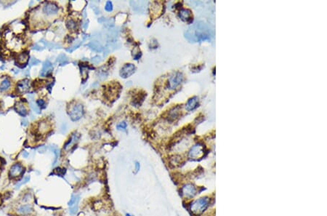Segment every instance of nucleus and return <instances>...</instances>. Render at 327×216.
<instances>
[{
    "mask_svg": "<svg viewBox=\"0 0 327 216\" xmlns=\"http://www.w3.org/2000/svg\"><path fill=\"white\" fill-rule=\"evenodd\" d=\"M210 199L207 197H202L195 200L190 205V211L194 215H199L204 212L209 206Z\"/></svg>",
    "mask_w": 327,
    "mask_h": 216,
    "instance_id": "1",
    "label": "nucleus"
},
{
    "mask_svg": "<svg viewBox=\"0 0 327 216\" xmlns=\"http://www.w3.org/2000/svg\"><path fill=\"white\" fill-rule=\"evenodd\" d=\"M198 29L195 30V34L194 37L198 41L205 40V39H210V37L212 36V31L210 29V28L206 27L205 25H197Z\"/></svg>",
    "mask_w": 327,
    "mask_h": 216,
    "instance_id": "2",
    "label": "nucleus"
},
{
    "mask_svg": "<svg viewBox=\"0 0 327 216\" xmlns=\"http://www.w3.org/2000/svg\"><path fill=\"white\" fill-rule=\"evenodd\" d=\"M205 146L202 144H197L192 147L188 153L189 158L192 160H198L202 158L205 153Z\"/></svg>",
    "mask_w": 327,
    "mask_h": 216,
    "instance_id": "3",
    "label": "nucleus"
},
{
    "mask_svg": "<svg viewBox=\"0 0 327 216\" xmlns=\"http://www.w3.org/2000/svg\"><path fill=\"white\" fill-rule=\"evenodd\" d=\"M83 115H84V107L80 103L74 105L69 112V116L71 120L74 122L80 120Z\"/></svg>",
    "mask_w": 327,
    "mask_h": 216,
    "instance_id": "4",
    "label": "nucleus"
},
{
    "mask_svg": "<svg viewBox=\"0 0 327 216\" xmlns=\"http://www.w3.org/2000/svg\"><path fill=\"white\" fill-rule=\"evenodd\" d=\"M183 80V75L182 73L177 72L170 76L168 80V89L174 90L179 85Z\"/></svg>",
    "mask_w": 327,
    "mask_h": 216,
    "instance_id": "5",
    "label": "nucleus"
},
{
    "mask_svg": "<svg viewBox=\"0 0 327 216\" xmlns=\"http://www.w3.org/2000/svg\"><path fill=\"white\" fill-rule=\"evenodd\" d=\"M181 193L185 198L191 199L196 194V188L193 184H185L181 189Z\"/></svg>",
    "mask_w": 327,
    "mask_h": 216,
    "instance_id": "6",
    "label": "nucleus"
},
{
    "mask_svg": "<svg viewBox=\"0 0 327 216\" xmlns=\"http://www.w3.org/2000/svg\"><path fill=\"white\" fill-rule=\"evenodd\" d=\"M25 168L23 166L19 163H16L10 167V172H9V175L11 178H17V177H21L24 173Z\"/></svg>",
    "mask_w": 327,
    "mask_h": 216,
    "instance_id": "7",
    "label": "nucleus"
},
{
    "mask_svg": "<svg viewBox=\"0 0 327 216\" xmlns=\"http://www.w3.org/2000/svg\"><path fill=\"white\" fill-rule=\"evenodd\" d=\"M79 201H80V197L77 194H74L70 199V201L68 202V207H69L70 213L71 215H74L77 213Z\"/></svg>",
    "mask_w": 327,
    "mask_h": 216,
    "instance_id": "8",
    "label": "nucleus"
},
{
    "mask_svg": "<svg viewBox=\"0 0 327 216\" xmlns=\"http://www.w3.org/2000/svg\"><path fill=\"white\" fill-rule=\"evenodd\" d=\"M135 66L132 63H127L124 65L120 71V76L123 78H127L135 73Z\"/></svg>",
    "mask_w": 327,
    "mask_h": 216,
    "instance_id": "9",
    "label": "nucleus"
},
{
    "mask_svg": "<svg viewBox=\"0 0 327 216\" xmlns=\"http://www.w3.org/2000/svg\"><path fill=\"white\" fill-rule=\"evenodd\" d=\"M58 10H59L58 7L55 4L50 2L44 5L42 10H43V13L47 15H52L57 14Z\"/></svg>",
    "mask_w": 327,
    "mask_h": 216,
    "instance_id": "10",
    "label": "nucleus"
},
{
    "mask_svg": "<svg viewBox=\"0 0 327 216\" xmlns=\"http://www.w3.org/2000/svg\"><path fill=\"white\" fill-rule=\"evenodd\" d=\"M30 81L29 79H23V80L20 81L17 84V88L20 93L23 94L28 92L30 88V84H29Z\"/></svg>",
    "mask_w": 327,
    "mask_h": 216,
    "instance_id": "11",
    "label": "nucleus"
},
{
    "mask_svg": "<svg viewBox=\"0 0 327 216\" xmlns=\"http://www.w3.org/2000/svg\"><path fill=\"white\" fill-rule=\"evenodd\" d=\"M198 105V97H193L189 99L187 102V104L185 106V108L187 111H192L197 108Z\"/></svg>",
    "mask_w": 327,
    "mask_h": 216,
    "instance_id": "12",
    "label": "nucleus"
},
{
    "mask_svg": "<svg viewBox=\"0 0 327 216\" xmlns=\"http://www.w3.org/2000/svg\"><path fill=\"white\" fill-rule=\"evenodd\" d=\"M79 138H80V135H79V134H78L77 132H74V133H73L72 136H71V138H69V140H68V142L65 144V146H64L65 149H66V150H67L68 148H69L70 147H71V146L76 144V143L78 141V140L79 139Z\"/></svg>",
    "mask_w": 327,
    "mask_h": 216,
    "instance_id": "13",
    "label": "nucleus"
},
{
    "mask_svg": "<svg viewBox=\"0 0 327 216\" xmlns=\"http://www.w3.org/2000/svg\"><path fill=\"white\" fill-rule=\"evenodd\" d=\"M52 69V65L50 63L49 60H47L43 64V68L40 72V76H44L47 74V73L50 72Z\"/></svg>",
    "mask_w": 327,
    "mask_h": 216,
    "instance_id": "14",
    "label": "nucleus"
},
{
    "mask_svg": "<svg viewBox=\"0 0 327 216\" xmlns=\"http://www.w3.org/2000/svg\"><path fill=\"white\" fill-rule=\"evenodd\" d=\"M180 17L182 21H189L190 20H191L192 18L191 12L187 9H183L180 12Z\"/></svg>",
    "mask_w": 327,
    "mask_h": 216,
    "instance_id": "15",
    "label": "nucleus"
},
{
    "mask_svg": "<svg viewBox=\"0 0 327 216\" xmlns=\"http://www.w3.org/2000/svg\"><path fill=\"white\" fill-rule=\"evenodd\" d=\"M33 210L32 206L30 205H25L23 206L20 207L18 208V212L22 215H27L31 213Z\"/></svg>",
    "mask_w": 327,
    "mask_h": 216,
    "instance_id": "16",
    "label": "nucleus"
},
{
    "mask_svg": "<svg viewBox=\"0 0 327 216\" xmlns=\"http://www.w3.org/2000/svg\"><path fill=\"white\" fill-rule=\"evenodd\" d=\"M16 111L17 112L22 116H26V114H27V109L26 108V107L24 106V105H23V104H21V103H18V104H17Z\"/></svg>",
    "mask_w": 327,
    "mask_h": 216,
    "instance_id": "17",
    "label": "nucleus"
},
{
    "mask_svg": "<svg viewBox=\"0 0 327 216\" xmlns=\"http://www.w3.org/2000/svg\"><path fill=\"white\" fill-rule=\"evenodd\" d=\"M10 84H11V82H10V79H7V78L5 79L0 84V91H5L8 90L9 87H10Z\"/></svg>",
    "mask_w": 327,
    "mask_h": 216,
    "instance_id": "18",
    "label": "nucleus"
},
{
    "mask_svg": "<svg viewBox=\"0 0 327 216\" xmlns=\"http://www.w3.org/2000/svg\"><path fill=\"white\" fill-rule=\"evenodd\" d=\"M28 59H29V54L27 53H23L20 54L19 56H18V62L21 64L26 63Z\"/></svg>",
    "mask_w": 327,
    "mask_h": 216,
    "instance_id": "19",
    "label": "nucleus"
},
{
    "mask_svg": "<svg viewBox=\"0 0 327 216\" xmlns=\"http://www.w3.org/2000/svg\"><path fill=\"white\" fill-rule=\"evenodd\" d=\"M66 26L70 30H74L76 28V23L74 20L68 19L66 22Z\"/></svg>",
    "mask_w": 327,
    "mask_h": 216,
    "instance_id": "20",
    "label": "nucleus"
},
{
    "mask_svg": "<svg viewBox=\"0 0 327 216\" xmlns=\"http://www.w3.org/2000/svg\"><path fill=\"white\" fill-rule=\"evenodd\" d=\"M47 128H48V124L46 122H42L39 123V129L42 132H46L47 130Z\"/></svg>",
    "mask_w": 327,
    "mask_h": 216,
    "instance_id": "21",
    "label": "nucleus"
},
{
    "mask_svg": "<svg viewBox=\"0 0 327 216\" xmlns=\"http://www.w3.org/2000/svg\"><path fill=\"white\" fill-rule=\"evenodd\" d=\"M177 108H174V110H172V111H170V113H169V118H171V119L174 120V119H175V118L177 117V116H178V114H179L178 111H177Z\"/></svg>",
    "mask_w": 327,
    "mask_h": 216,
    "instance_id": "22",
    "label": "nucleus"
},
{
    "mask_svg": "<svg viewBox=\"0 0 327 216\" xmlns=\"http://www.w3.org/2000/svg\"><path fill=\"white\" fill-rule=\"evenodd\" d=\"M29 104H30V106H31V108H33V110H34V111H35L36 113H37V114H40V113H41L40 109H39V108H38V107H37L36 106L34 105V103H33V102H30V103H29Z\"/></svg>",
    "mask_w": 327,
    "mask_h": 216,
    "instance_id": "23",
    "label": "nucleus"
},
{
    "mask_svg": "<svg viewBox=\"0 0 327 216\" xmlns=\"http://www.w3.org/2000/svg\"><path fill=\"white\" fill-rule=\"evenodd\" d=\"M29 179H30V177H29V176H28V177H24V179L22 180V181H22V182H20L19 183L17 184V185H16V189H18V188H19L20 186H21V185H23V184L26 183H27L28 181H29Z\"/></svg>",
    "mask_w": 327,
    "mask_h": 216,
    "instance_id": "24",
    "label": "nucleus"
},
{
    "mask_svg": "<svg viewBox=\"0 0 327 216\" xmlns=\"http://www.w3.org/2000/svg\"><path fill=\"white\" fill-rule=\"evenodd\" d=\"M118 130H125L127 128V123L123 122L119 123L117 125Z\"/></svg>",
    "mask_w": 327,
    "mask_h": 216,
    "instance_id": "25",
    "label": "nucleus"
},
{
    "mask_svg": "<svg viewBox=\"0 0 327 216\" xmlns=\"http://www.w3.org/2000/svg\"><path fill=\"white\" fill-rule=\"evenodd\" d=\"M58 61L60 62V63H63V62H65V61H68L67 60V58H66V56L65 55H60V56L58 57Z\"/></svg>",
    "mask_w": 327,
    "mask_h": 216,
    "instance_id": "26",
    "label": "nucleus"
},
{
    "mask_svg": "<svg viewBox=\"0 0 327 216\" xmlns=\"http://www.w3.org/2000/svg\"><path fill=\"white\" fill-rule=\"evenodd\" d=\"M40 63V60H37V59H36V58H31V60H30V63H29V65L30 66H34V65H37L39 64V63Z\"/></svg>",
    "mask_w": 327,
    "mask_h": 216,
    "instance_id": "27",
    "label": "nucleus"
},
{
    "mask_svg": "<svg viewBox=\"0 0 327 216\" xmlns=\"http://www.w3.org/2000/svg\"><path fill=\"white\" fill-rule=\"evenodd\" d=\"M105 10L108 12L112 11V10H113V5H112V3H111V2H108L106 3V5H105Z\"/></svg>",
    "mask_w": 327,
    "mask_h": 216,
    "instance_id": "28",
    "label": "nucleus"
},
{
    "mask_svg": "<svg viewBox=\"0 0 327 216\" xmlns=\"http://www.w3.org/2000/svg\"><path fill=\"white\" fill-rule=\"evenodd\" d=\"M36 103L37 105H38V106L39 107H42V108H44V106H45V102H44V100H38L36 101Z\"/></svg>",
    "mask_w": 327,
    "mask_h": 216,
    "instance_id": "29",
    "label": "nucleus"
},
{
    "mask_svg": "<svg viewBox=\"0 0 327 216\" xmlns=\"http://www.w3.org/2000/svg\"><path fill=\"white\" fill-rule=\"evenodd\" d=\"M135 173H137L139 170H140V163L139 162H136L135 165Z\"/></svg>",
    "mask_w": 327,
    "mask_h": 216,
    "instance_id": "30",
    "label": "nucleus"
},
{
    "mask_svg": "<svg viewBox=\"0 0 327 216\" xmlns=\"http://www.w3.org/2000/svg\"><path fill=\"white\" fill-rule=\"evenodd\" d=\"M33 50H39V51H40V50H43V48H41V47H39V46L38 45H35L34 46V47H33Z\"/></svg>",
    "mask_w": 327,
    "mask_h": 216,
    "instance_id": "31",
    "label": "nucleus"
},
{
    "mask_svg": "<svg viewBox=\"0 0 327 216\" xmlns=\"http://www.w3.org/2000/svg\"><path fill=\"white\" fill-rule=\"evenodd\" d=\"M28 123H29V122H28L27 120H26V119H23V120H22V124H23V126H27Z\"/></svg>",
    "mask_w": 327,
    "mask_h": 216,
    "instance_id": "32",
    "label": "nucleus"
},
{
    "mask_svg": "<svg viewBox=\"0 0 327 216\" xmlns=\"http://www.w3.org/2000/svg\"><path fill=\"white\" fill-rule=\"evenodd\" d=\"M29 74H30V71H29V69H27L26 71V72H25V75L26 76H29Z\"/></svg>",
    "mask_w": 327,
    "mask_h": 216,
    "instance_id": "33",
    "label": "nucleus"
},
{
    "mask_svg": "<svg viewBox=\"0 0 327 216\" xmlns=\"http://www.w3.org/2000/svg\"><path fill=\"white\" fill-rule=\"evenodd\" d=\"M13 72H14L15 74H18V73H19V70H18V69H15V68H14V69H13Z\"/></svg>",
    "mask_w": 327,
    "mask_h": 216,
    "instance_id": "34",
    "label": "nucleus"
},
{
    "mask_svg": "<svg viewBox=\"0 0 327 216\" xmlns=\"http://www.w3.org/2000/svg\"><path fill=\"white\" fill-rule=\"evenodd\" d=\"M23 156H24V157H27V156H29V153H28V152H23Z\"/></svg>",
    "mask_w": 327,
    "mask_h": 216,
    "instance_id": "35",
    "label": "nucleus"
},
{
    "mask_svg": "<svg viewBox=\"0 0 327 216\" xmlns=\"http://www.w3.org/2000/svg\"><path fill=\"white\" fill-rule=\"evenodd\" d=\"M126 216H134V215H132L127 213V214H126Z\"/></svg>",
    "mask_w": 327,
    "mask_h": 216,
    "instance_id": "36",
    "label": "nucleus"
},
{
    "mask_svg": "<svg viewBox=\"0 0 327 216\" xmlns=\"http://www.w3.org/2000/svg\"><path fill=\"white\" fill-rule=\"evenodd\" d=\"M33 2H33V1H31V2H30V4H29V7H31V5H32V4H33Z\"/></svg>",
    "mask_w": 327,
    "mask_h": 216,
    "instance_id": "37",
    "label": "nucleus"
},
{
    "mask_svg": "<svg viewBox=\"0 0 327 216\" xmlns=\"http://www.w3.org/2000/svg\"><path fill=\"white\" fill-rule=\"evenodd\" d=\"M0 165H1V164H0Z\"/></svg>",
    "mask_w": 327,
    "mask_h": 216,
    "instance_id": "38",
    "label": "nucleus"
}]
</instances>
